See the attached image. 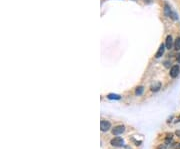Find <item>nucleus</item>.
<instances>
[{"label":"nucleus","instance_id":"2","mask_svg":"<svg viewBox=\"0 0 180 149\" xmlns=\"http://www.w3.org/2000/svg\"><path fill=\"white\" fill-rule=\"evenodd\" d=\"M179 71H180L179 66H178V65H174V66L171 68V70H170V76L173 77V78L177 77L178 74H179Z\"/></svg>","mask_w":180,"mask_h":149},{"label":"nucleus","instance_id":"9","mask_svg":"<svg viewBox=\"0 0 180 149\" xmlns=\"http://www.w3.org/2000/svg\"><path fill=\"white\" fill-rule=\"evenodd\" d=\"M160 87H161V84H160V83H157L156 85H152V86H151V90L154 91V92H156V91H158V90L160 89Z\"/></svg>","mask_w":180,"mask_h":149},{"label":"nucleus","instance_id":"5","mask_svg":"<svg viewBox=\"0 0 180 149\" xmlns=\"http://www.w3.org/2000/svg\"><path fill=\"white\" fill-rule=\"evenodd\" d=\"M172 45H173V41H172V37L171 35H168L166 37V41H165V47L167 49H171L172 48Z\"/></svg>","mask_w":180,"mask_h":149},{"label":"nucleus","instance_id":"12","mask_svg":"<svg viewBox=\"0 0 180 149\" xmlns=\"http://www.w3.org/2000/svg\"><path fill=\"white\" fill-rule=\"evenodd\" d=\"M176 59H177V62L178 63H180V53L178 55H177V57H176Z\"/></svg>","mask_w":180,"mask_h":149},{"label":"nucleus","instance_id":"7","mask_svg":"<svg viewBox=\"0 0 180 149\" xmlns=\"http://www.w3.org/2000/svg\"><path fill=\"white\" fill-rule=\"evenodd\" d=\"M143 91H144V87H143V86H139V87H137L136 90H135V94L141 95L143 93Z\"/></svg>","mask_w":180,"mask_h":149},{"label":"nucleus","instance_id":"14","mask_svg":"<svg viewBox=\"0 0 180 149\" xmlns=\"http://www.w3.org/2000/svg\"><path fill=\"white\" fill-rule=\"evenodd\" d=\"M175 134L177 135V136H179V137H180V130H177V131L175 132Z\"/></svg>","mask_w":180,"mask_h":149},{"label":"nucleus","instance_id":"1","mask_svg":"<svg viewBox=\"0 0 180 149\" xmlns=\"http://www.w3.org/2000/svg\"><path fill=\"white\" fill-rule=\"evenodd\" d=\"M110 143H111L112 146H114V147H121V146H123L124 141H123V139L121 137H115L113 139H111Z\"/></svg>","mask_w":180,"mask_h":149},{"label":"nucleus","instance_id":"13","mask_svg":"<svg viewBox=\"0 0 180 149\" xmlns=\"http://www.w3.org/2000/svg\"><path fill=\"white\" fill-rule=\"evenodd\" d=\"M174 148H175V149H180V143H178L177 145H175Z\"/></svg>","mask_w":180,"mask_h":149},{"label":"nucleus","instance_id":"4","mask_svg":"<svg viewBox=\"0 0 180 149\" xmlns=\"http://www.w3.org/2000/svg\"><path fill=\"white\" fill-rule=\"evenodd\" d=\"M100 128L102 131H108L111 128V123L109 121H101V124H100Z\"/></svg>","mask_w":180,"mask_h":149},{"label":"nucleus","instance_id":"6","mask_svg":"<svg viewBox=\"0 0 180 149\" xmlns=\"http://www.w3.org/2000/svg\"><path fill=\"white\" fill-rule=\"evenodd\" d=\"M164 50H165V45L164 44H161L159 46V49H158V51L156 52L155 57H156V58H160L162 55L164 54Z\"/></svg>","mask_w":180,"mask_h":149},{"label":"nucleus","instance_id":"8","mask_svg":"<svg viewBox=\"0 0 180 149\" xmlns=\"http://www.w3.org/2000/svg\"><path fill=\"white\" fill-rule=\"evenodd\" d=\"M174 47H175V49L176 50H180V37H178L177 39L175 40Z\"/></svg>","mask_w":180,"mask_h":149},{"label":"nucleus","instance_id":"15","mask_svg":"<svg viewBox=\"0 0 180 149\" xmlns=\"http://www.w3.org/2000/svg\"><path fill=\"white\" fill-rule=\"evenodd\" d=\"M177 120H178V121H180V116L178 117V119H177Z\"/></svg>","mask_w":180,"mask_h":149},{"label":"nucleus","instance_id":"3","mask_svg":"<svg viewBox=\"0 0 180 149\" xmlns=\"http://www.w3.org/2000/svg\"><path fill=\"white\" fill-rule=\"evenodd\" d=\"M124 131H125V127H124V126L119 125V126H116V127H114V128H113V130H112V133H113L114 135H120V134H122Z\"/></svg>","mask_w":180,"mask_h":149},{"label":"nucleus","instance_id":"11","mask_svg":"<svg viewBox=\"0 0 180 149\" xmlns=\"http://www.w3.org/2000/svg\"><path fill=\"white\" fill-rule=\"evenodd\" d=\"M157 149H166V144H161V145H159Z\"/></svg>","mask_w":180,"mask_h":149},{"label":"nucleus","instance_id":"10","mask_svg":"<svg viewBox=\"0 0 180 149\" xmlns=\"http://www.w3.org/2000/svg\"><path fill=\"white\" fill-rule=\"evenodd\" d=\"M107 97H108L109 99H116V100L120 99V95H118V94H109Z\"/></svg>","mask_w":180,"mask_h":149}]
</instances>
